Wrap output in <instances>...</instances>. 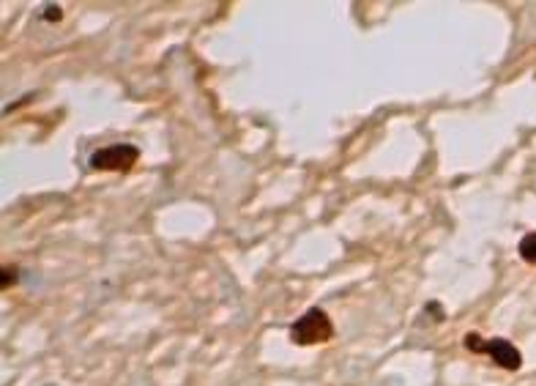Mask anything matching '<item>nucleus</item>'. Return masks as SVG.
Returning <instances> with one entry per match:
<instances>
[{
	"label": "nucleus",
	"instance_id": "obj_5",
	"mask_svg": "<svg viewBox=\"0 0 536 386\" xmlns=\"http://www.w3.org/2000/svg\"><path fill=\"white\" fill-rule=\"evenodd\" d=\"M44 17H47V20H61V9H58V6H47V14H44Z\"/></svg>",
	"mask_w": 536,
	"mask_h": 386
},
{
	"label": "nucleus",
	"instance_id": "obj_2",
	"mask_svg": "<svg viewBox=\"0 0 536 386\" xmlns=\"http://www.w3.org/2000/svg\"><path fill=\"white\" fill-rule=\"evenodd\" d=\"M465 348L471 351V354H485L493 359L495 365L504 367V370H520L523 365V354L517 351L515 345L504 340V337H493V340H485V337H479L476 332L465 334Z\"/></svg>",
	"mask_w": 536,
	"mask_h": 386
},
{
	"label": "nucleus",
	"instance_id": "obj_1",
	"mask_svg": "<svg viewBox=\"0 0 536 386\" xmlns=\"http://www.w3.org/2000/svg\"><path fill=\"white\" fill-rule=\"evenodd\" d=\"M331 337H334V324H331L329 313L320 310V307H310L299 321H293V326H290V340L296 345H304V348L329 343Z\"/></svg>",
	"mask_w": 536,
	"mask_h": 386
},
{
	"label": "nucleus",
	"instance_id": "obj_6",
	"mask_svg": "<svg viewBox=\"0 0 536 386\" xmlns=\"http://www.w3.org/2000/svg\"><path fill=\"white\" fill-rule=\"evenodd\" d=\"M11 280H14V269H11V266H6V269H3V288H9Z\"/></svg>",
	"mask_w": 536,
	"mask_h": 386
},
{
	"label": "nucleus",
	"instance_id": "obj_4",
	"mask_svg": "<svg viewBox=\"0 0 536 386\" xmlns=\"http://www.w3.org/2000/svg\"><path fill=\"white\" fill-rule=\"evenodd\" d=\"M520 258L526 263H534L536 266V233H528L526 239L520 241Z\"/></svg>",
	"mask_w": 536,
	"mask_h": 386
},
{
	"label": "nucleus",
	"instance_id": "obj_3",
	"mask_svg": "<svg viewBox=\"0 0 536 386\" xmlns=\"http://www.w3.org/2000/svg\"><path fill=\"white\" fill-rule=\"evenodd\" d=\"M140 159V148L129 143H115V146L99 148L91 157L93 170H107V173H126L132 170Z\"/></svg>",
	"mask_w": 536,
	"mask_h": 386
}]
</instances>
